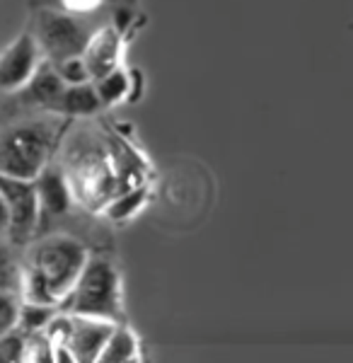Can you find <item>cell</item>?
Listing matches in <instances>:
<instances>
[{
	"label": "cell",
	"instance_id": "obj_14",
	"mask_svg": "<svg viewBox=\"0 0 353 363\" xmlns=\"http://www.w3.org/2000/svg\"><path fill=\"white\" fill-rule=\"evenodd\" d=\"M58 313L56 306H41V303H20V313H17V325L15 330L22 335H39L49 327V322L54 320V315Z\"/></svg>",
	"mask_w": 353,
	"mask_h": 363
},
{
	"label": "cell",
	"instance_id": "obj_9",
	"mask_svg": "<svg viewBox=\"0 0 353 363\" xmlns=\"http://www.w3.org/2000/svg\"><path fill=\"white\" fill-rule=\"evenodd\" d=\"M34 189H37V199H39V211L41 216H63L68 213L70 208V186L66 177H63L61 169L49 167L46 165L34 179Z\"/></svg>",
	"mask_w": 353,
	"mask_h": 363
},
{
	"label": "cell",
	"instance_id": "obj_18",
	"mask_svg": "<svg viewBox=\"0 0 353 363\" xmlns=\"http://www.w3.org/2000/svg\"><path fill=\"white\" fill-rule=\"evenodd\" d=\"M51 63V61H49ZM56 73L61 75V80L66 85H80V83H90V70H87L85 61L82 56H68V58H61V61L54 63Z\"/></svg>",
	"mask_w": 353,
	"mask_h": 363
},
{
	"label": "cell",
	"instance_id": "obj_7",
	"mask_svg": "<svg viewBox=\"0 0 353 363\" xmlns=\"http://www.w3.org/2000/svg\"><path fill=\"white\" fill-rule=\"evenodd\" d=\"M41 51L34 34H20L8 49L0 51V90L17 92L39 66Z\"/></svg>",
	"mask_w": 353,
	"mask_h": 363
},
{
	"label": "cell",
	"instance_id": "obj_17",
	"mask_svg": "<svg viewBox=\"0 0 353 363\" xmlns=\"http://www.w3.org/2000/svg\"><path fill=\"white\" fill-rule=\"evenodd\" d=\"M56 342L46 332L25 335V359L22 363H54Z\"/></svg>",
	"mask_w": 353,
	"mask_h": 363
},
{
	"label": "cell",
	"instance_id": "obj_19",
	"mask_svg": "<svg viewBox=\"0 0 353 363\" xmlns=\"http://www.w3.org/2000/svg\"><path fill=\"white\" fill-rule=\"evenodd\" d=\"M25 359V335L10 330L0 335V363H22Z\"/></svg>",
	"mask_w": 353,
	"mask_h": 363
},
{
	"label": "cell",
	"instance_id": "obj_5",
	"mask_svg": "<svg viewBox=\"0 0 353 363\" xmlns=\"http://www.w3.org/2000/svg\"><path fill=\"white\" fill-rule=\"evenodd\" d=\"M90 29L61 10H41L37 15V46L46 61L56 63L61 58L78 56L90 39Z\"/></svg>",
	"mask_w": 353,
	"mask_h": 363
},
{
	"label": "cell",
	"instance_id": "obj_11",
	"mask_svg": "<svg viewBox=\"0 0 353 363\" xmlns=\"http://www.w3.org/2000/svg\"><path fill=\"white\" fill-rule=\"evenodd\" d=\"M102 109L95 85L90 83H80V85H63V90L58 92V97L54 99V104L49 107L51 114L58 116H92Z\"/></svg>",
	"mask_w": 353,
	"mask_h": 363
},
{
	"label": "cell",
	"instance_id": "obj_13",
	"mask_svg": "<svg viewBox=\"0 0 353 363\" xmlns=\"http://www.w3.org/2000/svg\"><path fill=\"white\" fill-rule=\"evenodd\" d=\"M92 85H95V92H97L99 102H102V107H109V104H116V102H121V99H128V92H131V87H133L131 75L121 66L104 73L102 78L92 80Z\"/></svg>",
	"mask_w": 353,
	"mask_h": 363
},
{
	"label": "cell",
	"instance_id": "obj_12",
	"mask_svg": "<svg viewBox=\"0 0 353 363\" xmlns=\"http://www.w3.org/2000/svg\"><path fill=\"white\" fill-rule=\"evenodd\" d=\"M95 363H140L138 337L126 325H116V330L111 332L109 342L104 344Z\"/></svg>",
	"mask_w": 353,
	"mask_h": 363
},
{
	"label": "cell",
	"instance_id": "obj_16",
	"mask_svg": "<svg viewBox=\"0 0 353 363\" xmlns=\"http://www.w3.org/2000/svg\"><path fill=\"white\" fill-rule=\"evenodd\" d=\"M145 199H148V189L145 186H136V189L126 191V194H121L119 199H114V201L107 206V216L111 220H128L133 218V216L138 213L140 208H143Z\"/></svg>",
	"mask_w": 353,
	"mask_h": 363
},
{
	"label": "cell",
	"instance_id": "obj_8",
	"mask_svg": "<svg viewBox=\"0 0 353 363\" xmlns=\"http://www.w3.org/2000/svg\"><path fill=\"white\" fill-rule=\"evenodd\" d=\"M80 56L85 61L87 70H90V78H102L104 73L121 66V34L114 27L92 32Z\"/></svg>",
	"mask_w": 353,
	"mask_h": 363
},
{
	"label": "cell",
	"instance_id": "obj_23",
	"mask_svg": "<svg viewBox=\"0 0 353 363\" xmlns=\"http://www.w3.org/2000/svg\"><path fill=\"white\" fill-rule=\"evenodd\" d=\"M8 230V206H5V199L0 194V233Z\"/></svg>",
	"mask_w": 353,
	"mask_h": 363
},
{
	"label": "cell",
	"instance_id": "obj_3",
	"mask_svg": "<svg viewBox=\"0 0 353 363\" xmlns=\"http://www.w3.org/2000/svg\"><path fill=\"white\" fill-rule=\"evenodd\" d=\"M54 128L46 121L15 124L0 133V177L34 182L49 165Z\"/></svg>",
	"mask_w": 353,
	"mask_h": 363
},
{
	"label": "cell",
	"instance_id": "obj_1",
	"mask_svg": "<svg viewBox=\"0 0 353 363\" xmlns=\"http://www.w3.org/2000/svg\"><path fill=\"white\" fill-rule=\"evenodd\" d=\"M90 252L85 245L68 235L44 238L29 250V259L22 267L20 298L41 306H61L78 281Z\"/></svg>",
	"mask_w": 353,
	"mask_h": 363
},
{
	"label": "cell",
	"instance_id": "obj_4",
	"mask_svg": "<svg viewBox=\"0 0 353 363\" xmlns=\"http://www.w3.org/2000/svg\"><path fill=\"white\" fill-rule=\"evenodd\" d=\"M114 330V322L82 318V315H70L58 310L44 332L56 344L66 347L78 363H95Z\"/></svg>",
	"mask_w": 353,
	"mask_h": 363
},
{
	"label": "cell",
	"instance_id": "obj_15",
	"mask_svg": "<svg viewBox=\"0 0 353 363\" xmlns=\"http://www.w3.org/2000/svg\"><path fill=\"white\" fill-rule=\"evenodd\" d=\"M22 286V264L15 257L10 245H0V291L20 296Z\"/></svg>",
	"mask_w": 353,
	"mask_h": 363
},
{
	"label": "cell",
	"instance_id": "obj_20",
	"mask_svg": "<svg viewBox=\"0 0 353 363\" xmlns=\"http://www.w3.org/2000/svg\"><path fill=\"white\" fill-rule=\"evenodd\" d=\"M20 303H22V298L17 294H3V291H0V335L15 330Z\"/></svg>",
	"mask_w": 353,
	"mask_h": 363
},
{
	"label": "cell",
	"instance_id": "obj_6",
	"mask_svg": "<svg viewBox=\"0 0 353 363\" xmlns=\"http://www.w3.org/2000/svg\"><path fill=\"white\" fill-rule=\"evenodd\" d=\"M0 194L8 206V230L5 235L13 245H25L37 233L41 211L34 182L0 177Z\"/></svg>",
	"mask_w": 353,
	"mask_h": 363
},
{
	"label": "cell",
	"instance_id": "obj_10",
	"mask_svg": "<svg viewBox=\"0 0 353 363\" xmlns=\"http://www.w3.org/2000/svg\"><path fill=\"white\" fill-rule=\"evenodd\" d=\"M63 85L66 83H63L61 75L56 73L54 63L39 61V66L32 73V78L17 90V97H20L22 104H32V107H41L49 112V107L54 104L58 92L63 90Z\"/></svg>",
	"mask_w": 353,
	"mask_h": 363
},
{
	"label": "cell",
	"instance_id": "obj_21",
	"mask_svg": "<svg viewBox=\"0 0 353 363\" xmlns=\"http://www.w3.org/2000/svg\"><path fill=\"white\" fill-rule=\"evenodd\" d=\"M66 8L70 10H78V13H85V10H95L99 0H63Z\"/></svg>",
	"mask_w": 353,
	"mask_h": 363
},
{
	"label": "cell",
	"instance_id": "obj_22",
	"mask_svg": "<svg viewBox=\"0 0 353 363\" xmlns=\"http://www.w3.org/2000/svg\"><path fill=\"white\" fill-rule=\"evenodd\" d=\"M54 363H78L70 356V351L66 347H61V344H56V351H54Z\"/></svg>",
	"mask_w": 353,
	"mask_h": 363
},
{
	"label": "cell",
	"instance_id": "obj_2",
	"mask_svg": "<svg viewBox=\"0 0 353 363\" xmlns=\"http://www.w3.org/2000/svg\"><path fill=\"white\" fill-rule=\"evenodd\" d=\"M58 310L123 325V286L119 267L109 257L87 255L78 281L61 301Z\"/></svg>",
	"mask_w": 353,
	"mask_h": 363
}]
</instances>
